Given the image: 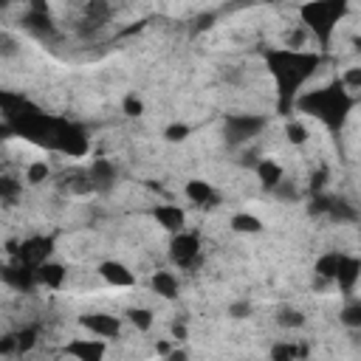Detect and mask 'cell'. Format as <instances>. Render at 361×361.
<instances>
[{"label": "cell", "instance_id": "7c38bea8", "mask_svg": "<svg viewBox=\"0 0 361 361\" xmlns=\"http://www.w3.org/2000/svg\"><path fill=\"white\" fill-rule=\"evenodd\" d=\"M183 195H186L195 206H214V203H217V189H214L209 180H203V178L186 180V183H183Z\"/></svg>", "mask_w": 361, "mask_h": 361}, {"label": "cell", "instance_id": "52a82bcc", "mask_svg": "<svg viewBox=\"0 0 361 361\" xmlns=\"http://www.w3.org/2000/svg\"><path fill=\"white\" fill-rule=\"evenodd\" d=\"M51 149H56V152H62L68 158H85L87 149H90V141H87L85 130H79L76 124L62 121L59 130H56V138H54V147Z\"/></svg>", "mask_w": 361, "mask_h": 361}, {"label": "cell", "instance_id": "d4e9b609", "mask_svg": "<svg viewBox=\"0 0 361 361\" xmlns=\"http://www.w3.org/2000/svg\"><path fill=\"white\" fill-rule=\"evenodd\" d=\"M276 324L279 327H302L305 324V313L299 307H282L276 313Z\"/></svg>", "mask_w": 361, "mask_h": 361}, {"label": "cell", "instance_id": "cb8c5ba5", "mask_svg": "<svg viewBox=\"0 0 361 361\" xmlns=\"http://www.w3.org/2000/svg\"><path fill=\"white\" fill-rule=\"evenodd\" d=\"M14 336H17V353H20V355H23V353H31V350L37 347V327H34V324L20 327Z\"/></svg>", "mask_w": 361, "mask_h": 361}, {"label": "cell", "instance_id": "603a6c76", "mask_svg": "<svg viewBox=\"0 0 361 361\" xmlns=\"http://www.w3.org/2000/svg\"><path fill=\"white\" fill-rule=\"evenodd\" d=\"M0 195H3V203L11 206L17 200V195H23V180H14L11 175H3L0 178Z\"/></svg>", "mask_w": 361, "mask_h": 361}, {"label": "cell", "instance_id": "9c48e42d", "mask_svg": "<svg viewBox=\"0 0 361 361\" xmlns=\"http://www.w3.org/2000/svg\"><path fill=\"white\" fill-rule=\"evenodd\" d=\"M51 237H28L20 243V248H14V259L20 265H28V268H39L42 262H48V254H51Z\"/></svg>", "mask_w": 361, "mask_h": 361}, {"label": "cell", "instance_id": "e0dca14e", "mask_svg": "<svg viewBox=\"0 0 361 361\" xmlns=\"http://www.w3.org/2000/svg\"><path fill=\"white\" fill-rule=\"evenodd\" d=\"M113 180H116V166H113V161H107V158L90 161V169H87V183H90V186H110Z\"/></svg>", "mask_w": 361, "mask_h": 361}, {"label": "cell", "instance_id": "7a4b0ae2", "mask_svg": "<svg viewBox=\"0 0 361 361\" xmlns=\"http://www.w3.org/2000/svg\"><path fill=\"white\" fill-rule=\"evenodd\" d=\"M355 99L350 96V90L341 85V79H333L322 87H313V90H302V96L296 99L293 110L299 113H307L313 116L316 121H322L330 133H338L353 110Z\"/></svg>", "mask_w": 361, "mask_h": 361}, {"label": "cell", "instance_id": "d6986e66", "mask_svg": "<svg viewBox=\"0 0 361 361\" xmlns=\"http://www.w3.org/2000/svg\"><path fill=\"white\" fill-rule=\"evenodd\" d=\"M228 226H231V231H237V234H259V231H262V220H259L257 214H248V212L231 214Z\"/></svg>", "mask_w": 361, "mask_h": 361}, {"label": "cell", "instance_id": "8fae6325", "mask_svg": "<svg viewBox=\"0 0 361 361\" xmlns=\"http://www.w3.org/2000/svg\"><path fill=\"white\" fill-rule=\"evenodd\" d=\"M152 217H155V223H158L164 231H169V234H178V231L186 228V212H183L180 206H175V203H158V206L152 209Z\"/></svg>", "mask_w": 361, "mask_h": 361}, {"label": "cell", "instance_id": "ac0fdd59", "mask_svg": "<svg viewBox=\"0 0 361 361\" xmlns=\"http://www.w3.org/2000/svg\"><path fill=\"white\" fill-rule=\"evenodd\" d=\"M341 259H344V254H341V251H327V254H322V257L316 259V276H322V279H327V282H333V285H336V276H338Z\"/></svg>", "mask_w": 361, "mask_h": 361}, {"label": "cell", "instance_id": "1f68e13d", "mask_svg": "<svg viewBox=\"0 0 361 361\" xmlns=\"http://www.w3.org/2000/svg\"><path fill=\"white\" fill-rule=\"evenodd\" d=\"M166 361H186V350H172L166 355Z\"/></svg>", "mask_w": 361, "mask_h": 361}, {"label": "cell", "instance_id": "5bb4252c", "mask_svg": "<svg viewBox=\"0 0 361 361\" xmlns=\"http://www.w3.org/2000/svg\"><path fill=\"white\" fill-rule=\"evenodd\" d=\"M149 288H152L155 296L172 302V299H178V288H180V282H178V276H175L172 271L158 268V271H152V276H149Z\"/></svg>", "mask_w": 361, "mask_h": 361}, {"label": "cell", "instance_id": "8992f818", "mask_svg": "<svg viewBox=\"0 0 361 361\" xmlns=\"http://www.w3.org/2000/svg\"><path fill=\"white\" fill-rule=\"evenodd\" d=\"M79 327L87 330V336L113 341V338L121 336V316L107 313V310H90V313H82L79 316Z\"/></svg>", "mask_w": 361, "mask_h": 361}, {"label": "cell", "instance_id": "277c9868", "mask_svg": "<svg viewBox=\"0 0 361 361\" xmlns=\"http://www.w3.org/2000/svg\"><path fill=\"white\" fill-rule=\"evenodd\" d=\"M268 118L259 116V113H234L226 118V141L228 144H245L251 138H257L262 130H265Z\"/></svg>", "mask_w": 361, "mask_h": 361}, {"label": "cell", "instance_id": "f546056e", "mask_svg": "<svg viewBox=\"0 0 361 361\" xmlns=\"http://www.w3.org/2000/svg\"><path fill=\"white\" fill-rule=\"evenodd\" d=\"M228 313H231V319H245V316L251 313V305H248V302H234V305L228 307Z\"/></svg>", "mask_w": 361, "mask_h": 361}, {"label": "cell", "instance_id": "2e32d148", "mask_svg": "<svg viewBox=\"0 0 361 361\" xmlns=\"http://www.w3.org/2000/svg\"><path fill=\"white\" fill-rule=\"evenodd\" d=\"M257 172V180L265 186V189H276L282 180H285V169L276 158H259V164L254 166Z\"/></svg>", "mask_w": 361, "mask_h": 361}, {"label": "cell", "instance_id": "30bf717a", "mask_svg": "<svg viewBox=\"0 0 361 361\" xmlns=\"http://www.w3.org/2000/svg\"><path fill=\"white\" fill-rule=\"evenodd\" d=\"M96 274L110 288H133L135 285V271L130 265H124L121 259H104V262H99Z\"/></svg>", "mask_w": 361, "mask_h": 361}, {"label": "cell", "instance_id": "4dcf8cb0", "mask_svg": "<svg viewBox=\"0 0 361 361\" xmlns=\"http://www.w3.org/2000/svg\"><path fill=\"white\" fill-rule=\"evenodd\" d=\"M172 338H175V341H183V338H186V324H183V322H175V324H172Z\"/></svg>", "mask_w": 361, "mask_h": 361}, {"label": "cell", "instance_id": "83f0119b", "mask_svg": "<svg viewBox=\"0 0 361 361\" xmlns=\"http://www.w3.org/2000/svg\"><path fill=\"white\" fill-rule=\"evenodd\" d=\"M121 113L130 116V118H138V116L144 113V102H141L135 93H127V96L121 99Z\"/></svg>", "mask_w": 361, "mask_h": 361}, {"label": "cell", "instance_id": "5b68a950", "mask_svg": "<svg viewBox=\"0 0 361 361\" xmlns=\"http://www.w3.org/2000/svg\"><path fill=\"white\" fill-rule=\"evenodd\" d=\"M200 248H203L200 234L183 228V231L172 234V240H169V259L175 268H192L200 259Z\"/></svg>", "mask_w": 361, "mask_h": 361}, {"label": "cell", "instance_id": "ba28073f", "mask_svg": "<svg viewBox=\"0 0 361 361\" xmlns=\"http://www.w3.org/2000/svg\"><path fill=\"white\" fill-rule=\"evenodd\" d=\"M62 353L73 361H104L107 358V341L96 338V336H79V338H71Z\"/></svg>", "mask_w": 361, "mask_h": 361}, {"label": "cell", "instance_id": "7402d4cb", "mask_svg": "<svg viewBox=\"0 0 361 361\" xmlns=\"http://www.w3.org/2000/svg\"><path fill=\"white\" fill-rule=\"evenodd\" d=\"M127 322H130L138 333H147V330H152L155 316H152L149 307H130V310H127Z\"/></svg>", "mask_w": 361, "mask_h": 361}, {"label": "cell", "instance_id": "484cf974", "mask_svg": "<svg viewBox=\"0 0 361 361\" xmlns=\"http://www.w3.org/2000/svg\"><path fill=\"white\" fill-rule=\"evenodd\" d=\"M189 133H192V127H189V124L175 121V124H169V127L164 130V138H166L169 144H180V141H186V138H189Z\"/></svg>", "mask_w": 361, "mask_h": 361}, {"label": "cell", "instance_id": "4fadbf2b", "mask_svg": "<svg viewBox=\"0 0 361 361\" xmlns=\"http://www.w3.org/2000/svg\"><path fill=\"white\" fill-rule=\"evenodd\" d=\"M65 282H68V268L62 262L48 259V262H42L37 268V285H45L51 290H59V288H65Z\"/></svg>", "mask_w": 361, "mask_h": 361}, {"label": "cell", "instance_id": "9a60e30c", "mask_svg": "<svg viewBox=\"0 0 361 361\" xmlns=\"http://www.w3.org/2000/svg\"><path fill=\"white\" fill-rule=\"evenodd\" d=\"M358 282H361V259H358V257L344 254L341 268H338V276H336V285H338L344 293H353Z\"/></svg>", "mask_w": 361, "mask_h": 361}, {"label": "cell", "instance_id": "f1b7e54d", "mask_svg": "<svg viewBox=\"0 0 361 361\" xmlns=\"http://www.w3.org/2000/svg\"><path fill=\"white\" fill-rule=\"evenodd\" d=\"M341 85L347 87V90H361V68L358 65H353V68H347L341 76Z\"/></svg>", "mask_w": 361, "mask_h": 361}, {"label": "cell", "instance_id": "44dd1931", "mask_svg": "<svg viewBox=\"0 0 361 361\" xmlns=\"http://www.w3.org/2000/svg\"><path fill=\"white\" fill-rule=\"evenodd\" d=\"M48 178H51V166H48L45 158H37V161H31V164L25 166V183L39 186V183H45Z\"/></svg>", "mask_w": 361, "mask_h": 361}, {"label": "cell", "instance_id": "3957f363", "mask_svg": "<svg viewBox=\"0 0 361 361\" xmlns=\"http://www.w3.org/2000/svg\"><path fill=\"white\" fill-rule=\"evenodd\" d=\"M347 14V6L344 3H307L299 8V17L307 28V34H313L319 39V48H327L333 34H336V25L338 20Z\"/></svg>", "mask_w": 361, "mask_h": 361}, {"label": "cell", "instance_id": "6da1fadb", "mask_svg": "<svg viewBox=\"0 0 361 361\" xmlns=\"http://www.w3.org/2000/svg\"><path fill=\"white\" fill-rule=\"evenodd\" d=\"M268 73L274 76L276 96H279V110L290 113L296 99L302 96V87L313 79V73L322 65V54L316 51H290V48H274L265 56Z\"/></svg>", "mask_w": 361, "mask_h": 361}, {"label": "cell", "instance_id": "ffe728a7", "mask_svg": "<svg viewBox=\"0 0 361 361\" xmlns=\"http://www.w3.org/2000/svg\"><path fill=\"white\" fill-rule=\"evenodd\" d=\"M285 138H288V144L302 147V144H307L310 130H307L305 121H299V118H288V121H285Z\"/></svg>", "mask_w": 361, "mask_h": 361}, {"label": "cell", "instance_id": "4316f807", "mask_svg": "<svg viewBox=\"0 0 361 361\" xmlns=\"http://www.w3.org/2000/svg\"><path fill=\"white\" fill-rule=\"evenodd\" d=\"M338 319H341V324H347V327H361V302L344 305Z\"/></svg>", "mask_w": 361, "mask_h": 361}]
</instances>
